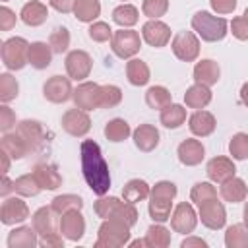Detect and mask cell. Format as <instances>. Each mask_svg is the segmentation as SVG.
<instances>
[{
    "label": "cell",
    "instance_id": "6da1fadb",
    "mask_svg": "<svg viewBox=\"0 0 248 248\" xmlns=\"http://www.w3.org/2000/svg\"><path fill=\"white\" fill-rule=\"evenodd\" d=\"M79 155H81V172L87 186L93 190V194L105 196L110 188V172L99 143L93 140H83L79 145Z\"/></svg>",
    "mask_w": 248,
    "mask_h": 248
},
{
    "label": "cell",
    "instance_id": "7a4b0ae2",
    "mask_svg": "<svg viewBox=\"0 0 248 248\" xmlns=\"http://www.w3.org/2000/svg\"><path fill=\"white\" fill-rule=\"evenodd\" d=\"M176 184L170 180H161L151 188L149 194V217L155 223H165L170 219V209H172V200L176 196Z\"/></svg>",
    "mask_w": 248,
    "mask_h": 248
},
{
    "label": "cell",
    "instance_id": "3957f363",
    "mask_svg": "<svg viewBox=\"0 0 248 248\" xmlns=\"http://www.w3.org/2000/svg\"><path fill=\"white\" fill-rule=\"evenodd\" d=\"M227 19L223 17H217L209 12H196L194 17H192V29L207 43H217L221 39H225L227 35Z\"/></svg>",
    "mask_w": 248,
    "mask_h": 248
},
{
    "label": "cell",
    "instance_id": "277c9868",
    "mask_svg": "<svg viewBox=\"0 0 248 248\" xmlns=\"http://www.w3.org/2000/svg\"><path fill=\"white\" fill-rule=\"evenodd\" d=\"M130 229L120 219H105L97 232V248H120L130 242Z\"/></svg>",
    "mask_w": 248,
    "mask_h": 248
},
{
    "label": "cell",
    "instance_id": "5b68a950",
    "mask_svg": "<svg viewBox=\"0 0 248 248\" xmlns=\"http://www.w3.org/2000/svg\"><path fill=\"white\" fill-rule=\"evenodd\" d=\"M0 54H2V64L8 70H21L25 64H29V58H27V54H29V43L23 37L6 39L2 43Z\"/></svg>",
    "mask_w": 248,
    "mask_h": 248
},
{
    "label": "cell",
    "instance_id": "8992f818",
    "mask_svg": "<svg viewBox=\"0 0 248 248\" xmlns=\"http://www.w3.org/2000/svg\"><path fill=\"white\" fill-rule=\"evenodd\" d=\"M110 48L118 58H132L141 48L140 33L134 29H128V27L114 31V35L110 39Z\"/></svg>",
    "mask_w": 248,
    "mask_h": 248
},
{
    "label": "cell",
    "instance_id": "52a82bcc",
    "mask_svg": "<svg viewBox=\"0 0 248 248\" xmlns=\"http://www.w3.org/2000/svg\"><path fill=\"white\" fill-rule=\"evenodd\" d=\"M170 48L178 60L194 62L200 54V41L192 31H178L170 41Z\"/></svg>",
    "mask_w": 248,
    "mask_h": 248
},
{
    "label": "cell",
    "instance_id": "ba28073f",
    "mask_svg": "<svg viewBox=\"0 0 248 248\" xmlns=\"http://www.w3.org/2000/svg\"><path fill=\"white\" fill-rule=\"evenodd\" d=\"M58 213L52 209V205H43L39 207L33 217H31V223H33V229L37 231L39 238H45V236H52V234H60V219L56 217Z\"/></svg>",
    "mask_w": 248,
    "mask_h": 248
},
{
    "label": "cell",
    "instance_id": "9c48e42d",
    "mask_svg": "<svg viewBox=\"0 0 248 248\" xmlns=\"http://www.w3.org/2000/svg\"><path fill=\"white\" fill-rule=\"evenodd\" d=\"M16 132L25 141L29 153H37L45 145V128L39 120H29V118L21 120V122H17Z\"/></svg>",
    "mask_w": 248,
    "mask_h": 248
},
{
    "label": "cell",
    "instance_id": "30bf717a",
    "mask_svg": "<svg viewBox=\"0 0 248 248\" xmlns=\"http://www.w3.org/2000/svg\"><path fill=\"white\" fill-rule=\"evenodd\" d=\"M198 217L202 219V225H205V227L211 229V231H219V229H223L225 223H227L225 205H223L217 198L200 203V213H198Z\"/></svg>",
    "mask_w": 248,
    "mask_h": 248
},
{
    "label": "cell",
    "instance_id": "8fae6325",
    "mask_svg": "<svg viewBox=\"0 0 248 248\" xmlns=\"http://www.w3.org/2000/svg\"><path fill=\"white\" fill-rule=\"evenodd\" d=\"M74 103L81 110H95L101 107V85L95 81H83L74 89Z\"/></svg>",
    "mask_w": 248,
    "mask_h": 248
},
{
    "label": "cell",
    "instance_id": "7c38bea8",
    "mask_svg": "<svg viewBox=\"0 0 248 248\" xmlns=\"http://www.w3.org/2000/svg\"><path fill=\"white\" fill-rule=\"evenodd\" d=\"M62 128L66 134H70L74 138H83L91 130V118L87 116V110H81L76 107V108H70L64 112Z\"/></svg>",
    "mask_w": 248,
    "mask_h": 248
},
{
    "label": "cell",
    "instance_id": "4fadbf2b",
    "mask_svg": "<svg viewBox=\"0 0 248 248\" xmlns=\"http://www.w3.org/2000/svg\"><path fill=\"white\" fill-rule=\"evenodd\" d=\"M43 95L50 103H66L70 97H74V89L70 83V78L64 76H52L43 85Z\"/></svg>",
    "mask_w": 248,
    "mask_h": 248
},
{
    "label": "cell",
    "instance_id": "5bb4252c",
    "mask_svg": "<svg viewBox=\"0 0 248 248\" xmlns=\"http://www.w3.org/2000/svg\"><path fill=\"white\" fill-rule=\"evenodd\" d=\"M198 225V215L192 207V203H178L170 215V227L174 232H180V234H190Z\"/></svg>",
    "mask_w": 248,
    "mask_h": 248
},
{
    "label": "cell",
    "instance_id": "9a60e30c",
    "mask_svg": "<svg viewBox=\"0 0 248 248\" xmlns=\"http://www.w3.org/2000/svg\"><path fill=\"white\" fill-rule=\"evenodd\" d=\"M91 66H93L91 56L85 50H72L66 56V72H68L70 79L81 81V79L89 78Z\"/></svg>",
    "mask_w": 248,
    "mask_h": 248
},
{
    "label": "cell",
    "instance_id": "2e32d148",
    "mask_svg": "<svg viewBox=\"0 0 248 248\" xmlns=\"http://www.w3.org/2000/svg\"><path fill=\"white\" fill-rule=\"evenodd\" d=\"M60 232L64 238L78 242L85 232V219L79 209H70L60 217Z\"/></svg>",
    "mask_w": 248,
    "mask_h": 248
},
{
    "label": "cell",
    "instance_id": "e0dca14e",
    "mask_svg": "<svg viewBox=\"0 0 248 248\" xmlns=\"http://www.w3.org/2000/svg\"><path fill=\"white\" fill-rule=\"evenodd\" d=\"M141 37L149 46L161 48L170 41V27L159 19H149L141 25Z\"/></svg>",
    "mask_w": 248,
    "mask_h": 248
},
{
    "label": "cell",
    "instance_id": "ac0fdd59",
    "mask_svg": "<svg viewBox=\"0 0 248 248\" xmlns=\"http://www.w3.org/2000/svg\"><path fill=\"white\" fill-rule=\"evenodd\" d=\"M29 217V207L21 198H6L0 207V221L4 225H16L23 223Z\"/></svg>",
    "mask_w": 248,
    "mask_h": 248
},
{
    "label": "cell",
    "instance_id": "d6986e66",
    "mask_svg": "<svg viewBox=\"0 0 248 248\" xmlns=\"http://www.w3.org/2000/svg\"><path fill=\"white\" fill-rule=\"evenodd\" d=\"M205 172L211 182H225L236 174V167L229 157H213L205 165Z\"/></svg>",
    "mask_w": 248,
    "mask_h": 248
},
{
    "label": "cell",
    "instance_id": "ffe728a7",
    "mask_svg": "<svg viewBox=\"0 0 248 248\" xmlns=\"http://www.w3.org/2000/svg\"><path fill=\"white\" fill-rule=\"evenodd\" d=\"M176 155H178V161L186 167H196L203 161V155H205V149L202 145L200 140H184L178 149H176Z\"/></svg>",
    "mask_w": 248,
    "mask_h": 248
},
{
    "label": "cell",
    "instance_id": "44dd1931",
    "mask_svg": "<svg viewBox=\"0 0 248 248\" xmlns=\"http://www.w3.org/2000/svg\"><path fill=\"white\" fill-rule=\"evenodd\" d=\"M219 78H221V68L211 58H203V60H200L194 66V79H196V83H203V85L211 87V85H215L219 81Z\"/></svg>",
    "mask_w": 248,
    "mask_h": 248
},
{
    "label": "cell",
    "instance_id": "7402d4cb",
    "mask_svg": "<svg viewBox=\"0 0 248 248\" xmlns=\"http://www.w3.org/2000/svg\"><path fill=\"white\" fill-rule=\"evenodd\" d=\"M215 126H217L215 116H213L211 112H207V110H202V108H198V110L188 118V128H190V132H192L194 136H198V138H205V136L213 134Z\"/></svg>",
    "mask_w": 248,
    "mask_h": 248
},
{
    "label": "cell",
    "instance_id": "603a6c76",
    "mask_svg": "<svg viewBox=\"0 0 248 248\" xmlns=\"http://www.w3.org/2000/svg\"><path fill=\"white\" fill-rule=\"evenodd\" d=\"M33 174L43 190H56L62 186V174L56 170L54 165L48 163H39L33 167Z\"/></svg>",
    "mask_w": 248,
    "mask_h": 248
},
{
    "label": "cell",
    "instance_id": "cb8c5ba5",
    "mask_svg": "<svg viewBox=\"0 0 248 248\" xmlns=\"http://www.w3.org/2000/svg\"><path fill=\"white\" fill-rule=\"evenodd\" d=\"M134 143L140 151H153L159 145V130L153 124H140L134 130Z\"/></svg>",
    "mask_w": 248,
    "mask_h": 248
},
{
    "label": "cell",
    "instance_id": "d4e9b609",
    "mask_svg": "<svg viewBox=\"0 0 248 248\" xmlns=\"http://www.w3.org/2000/svg\"><path fill=\"white\" fill-rule=\"evenodd\" d=\"M19 17L25 25L29 27H37V25H43L48 17V8L43 4V2H37V0H31L27 4H23L21 12H19Z\"/></svg>",
    "mask_w": 248,
    "mask_h": 248
},
{
    "label": "cell",
    "instance_id": "484cf974",
    "mask_svg": "<svg viewBox=\"0 0 248 248\" xmlns=\"http://www.w3.org/2000/svg\"><path fill=\"white\" fill-rule=\"evenodd\" d=\"M37 231L33 227H16L8 234V246L10 248H35L39 244Z\"/></svg>",
    "mask_w": 248,
    "mask_h": 248
},
{
    "label": "cell",
    "instance_id": "4316f807",
    "mask_svg": "<svg viewBox=\"0 0 248 248\" xmlns=\"http://www.w3.org/2000/svg\"><path fill=\"white\" fill-rule=\"evenodd\" d=\"M52 48H50V45H46V43H43V41H35V43H31L29 45V54H27V58H29V64L35 68V70H45V68H48L50 66V62H52Z\"/></svg>",
    "mask_w": 248,
    "mask_h": 248
},
{
    "label": "cell",
    "instance_id": "83f0119b",
    "mask_svg": "<svg viewBox=\"0 0 248 248\" xmlns=\"http://www.w3.org/2000/svg\"><path fill=\"white\" fill-rule=\"evenodd\" d=\"M246 194H248V186L242 178L238 176H232L225 182H221V198L225 202H231V203H240L246 200Z\"/></svg>",
    "mask_w": 248,
    "mask_h": 248
},
{
    "label": "cell",
    "instance_id": "f1b7e54d",
    "mask_svg": "<svg viewBox=\"0 0 248 248\" xmlns=\"http://www.w3.org/2000/svg\"><path fill=\"white\" fill-rule=\"evenodd\" d=\"M151 194V188L145 180H140V178H132L128 180L124 186H122V198L124 202H130V203H138V202H143L147 200Z\"/></svg>",
    "mask_w": 248,
    "mask_h": 248
},
{
    "label": "cell",
    "instance_id": "f546056e",
    "mask_svg": "<svg viewBox=\"0 0 248 248\" xmlns=\"http://www.w3.org/2000/svg\"><path fill=\"white\" fill-rule=\"evenodd\" d=\"M184 103L190 108H203L211 103V89L203 83H194L184 93Z\"/></svg>",
    "mask_w": 248,
    "mask_h": 248
},
{
    "label": "cell",
    "instance_id": "4dcf8cb0",
    "mask_svg": "<svg viewBox=\"0 0 248 248\" xmlns=\"http://www.w3.org/2000/svg\"><path fill=\"white\" fill-rule=\"evenodd\" d=\"M149 76H151L149 74V66L143 60H140V58L128 60V64H126V78H128V81L132 85H136V87L145 85L149 81Z\"/></svg>",
    "mask_w": 248,
    "mask_h": 248
},
{
    "label": "cell",
    "instance_id": "1f68e13d",
    "mask_svg": "<svg viewBox=\"0 0 248 248\" xmlns=\"http://www.w3.org/2000/svg\"><path fill=\"white\" fill-rule=\"evenodd\" d=\"M0 145H2V151H6L12 159H23L27 153H29V149H27V145H25V141L19 138V134L17 132H14V134H10V132H6L4 136H2V141H0Z\"/></svg>",
    "mask_w": 248,
    "mask_h": 248
},
{
    "label": "cell",
    "instance_id": "d6a6232c",
    "mask_svg": "<svg viewBox=\"0 0 248 248\" xmlns=\"http://www.w3.org/2000/svg\"><path fill=\"white\" fill-rule=\"evenodd\" d=\"M145 103H147V107L153 108V110H163V108H167V107L172 103V97H170V91H169L167 87H163V85H153V87H149L147 93H145Z\"/></svg>",
    "mask_w": 248,
    "mask_h": 248
},
{
    "label": "cell",
    "instance_id": "836d02e7",
    "mask_svg": "<svg viewBox=\"0 0 248 248\" xmlns=\"http://www.w3.org/2000/svg\"><path fill=\"white\" fill-rule=\"evenodd\" d=\"M159 120H161V124H163L165 128L174 130V128H178V126L184 124V120H186V108H184L182 105H174V103H170L167 108L161 110Z\"/></svg>",
    "mask_w": 248,
    "mask_h": 248
},
{
    "label": "cell",
    "instance_id": "e575fe53",
    "mask_svg": "<svg viewBox=\"0 0 248 248\" xmlns=\"http://www.w3.org/2000/svg\"><path fill=\"white\" fill-rule=\"evenodd\" d=\"M74 16L79 21L89 23L101 16V2L99 0H78L74 6Z\"/></svg>",
    "mask_w": 248,
    "mask_h": 248
},
{
    "label": "cell",
    "instance_id": "d590c367",
    "mask_svg": "<svg viewBox=\"0 0 248 248\" xmlns=\"http://www.w3.org/2000/svg\"><path fill=\"white\" fill-rule=\"evenodd\" d=\"M130 134H132L130 124H128L124 118H112V120H108L107 126H105V138H107L108 141H114V143L124 141Z\"/></svg>",
    "mask_w": 248,
    "mask_h": 248
},
{
    "label": "cell",
    "instance_id": "8d00e7d4",
    "mask_svg": "<svg viewBox=\"0 0 248 248\" xmlns=\"http://www.w3.org/2000/svg\"><path fill=\"white\" fill-rule=\"evenodd\" d=\"M145 244L149 248H167L170 244V231L163 225H151L145 232Z\"/></svg>",
    "mask_w": 248,
    "mask_h": 248
},
{
    "label": "cell",
    "instance_id": "74e56055",
    "mask_svg": "<svg viewBox=\"0 0 248 248\" xmlns=\"http://www.w3.org/2000/svg\"><path fill=\"white\" fill-rule=\"evenodd\" d=\"M138 8L132 4H120L112 10V21L120 27H132L138 23Z\"/></svg>",
    "mask_w": 248,
    "mask_h": 248
},
{
    "label": "cell",
    "instance_id": "f35d334b",
    "mask_svg": "<svg viewBox=\"0 0 248 248\" xmlns=\"http://www.w3.org/2000/svg\"><path fill=\"white\" fill-rule=\"evenodd\" d=\"M41 190H43V188L39 186V182H37V178H35L33 172H31V174H21V176H17V178L14 180V192L19 194V196L33 198V196H37Z\"/></svg>",
    "mask_w": 248,
    "mask_h": 248
},
{
    "label": "cell",
    "instance_id": "ab89813d",
    "mask_svg": "<svg viewBox=\"0 0 248 248\" xmlns=\"http://www.w3.org/2000/svg\"><path fill=\"white\" fill-rule=\"evenodd\" d=\"M227 248H248V229L244 225H231L225 232Z\"/></svg>",
    "mask_w": 248,
    "mask_h": 248
},
{
    "label": "cell",
    "instance_id": "60d3db41",
    "mask_svg": "<svg viewBox=\"0 0 248 248\" xmlns=\"http://www.w3.org/2000/svg\"><path fill=\"white\" fill-rule=\"evenodd\" d=\"M120 200L118 198H114V196H99V200L95 202V205H93V209H95V213L101 217V219H112L114 215H116V211H118V207H120Z\"/></svg>",
    "mask_w": 248,
    "mask_h": 248
},
{
    "label": "cell",
    "instance_id": "b9f144b4",
    "mask_svg": "<svg viewBox=\"0 0 248 248\" xmlns=\"http://www.w3.org/2000/svg\"><path fill=\"white\" fill-rule=\"evenodd\" d=\"M50 205L58 215H62V213H66L70 209H81L83 207V200L79 196H76V194H62V196H56L50 202Z\"/></svg>",
    "mask_w": 248,
    "mask_h": 248
},
{
    "label": "cell",
    "instance_id": "7bdbcfd3",
    "mask_svg": "<svg viewBox=\"0 0 248 248\" xmlns=\"http://www.w3.org/2000/svg\"><path fill=\"white\" fill-rule=\"evenodd\" d=\"M17 93H19L17 79L12 74H0V101L10 103L17 97Z\"/></svg>",
    "mask_w": 248,
    "mask_h": 248
},
{
    "label": "cell",
    "instance_id": "ee69618b",
    "mask_svg": "<svg viewBox=\"0 0 248 248\" xmlns=\"http://www.w3.org/2000/svg\"><path fill=\"white\" fill-rule=\"evenodd\" d=\"M48 45H50V48H52L54 54L66 52L68 46H70V31H68L66 27H56V29H52V33H50V37H48Z\"/></svg>",
    "mask_w": 248,
    "mask_h": 248
},
{
    "label": "cell",
    "instance_id": "f6af8a7d",
    "mask_svg": "<svg viewBox=\"0 0 248 248\" xmlns=\"http://www.w3.org/2000/svg\"><path fill=\"white\" fill-rule=\"evenodd\" d=\"M213 198H217V190L211 182H196L190 190V200L198 205L207 200H213Z\"/></svg>",
    "mask_w": 248,
    "mask_h": 248
},
{
    "label": "cell",
    "instance_id": "bcb514c9",
    "mask_svg": "<svg viewBox=\"0 0 248 248\" xmlns=\"http://www.w3.org/2000/svg\"><path fill=\"white\" fill-rule=\"evenodd\" d=\"M229 153L232 155V159H238V161L248 159V134L244 132L234 134L229 141Z\"/></svg>",
    "mask_w": 248,
    "mask_h": 248
},
{
    "label": "cell",
    "instance_id": "7dc6e473",
    "mask_svg": "<svg viewBox=\"0 0 248 248\" xmlns=\"http://www.w3.org/2000/svg\"><path fill=\"white\" fill-rule=\"evenodd\" d=\"M122 101V89L112 85V83H107V85H101V108H112L116 105H120Z\"/></svg>",
    "mask_w": 248,
    "mask_h": 248
},
{
    "label": "cell",
    "instance_id": "c3c4849f",
    "mask_svg": "<svg viewBox=\"0 0 248 248\" xmlns=\"http://www.w3.org/2000/svg\"><path fill=\"white\" fill-rule=\"evenodd\" d=\"M167 10H169V0H143L141 4V12L149 19H159L161 16L167 14Z\"/></svg>",
    "mask_w": 248,
    "mask_h": 248
},
{
    "label": "cell",
    "instance_id": "681fc988",
    "mask_svg": "<svg viewBox=\"0 0 248 248\" xmlns=\"http://www.w3.org/2000/svg\"><path fill=\"white\" fill-rule=\"evenodd\" d=\"M87 33H89V39L95 41V43H105V41L112 39V35H114L112 29H110V25L105 23V21H95V23H91V27L87 29Z\"/></svg>",
    "mask_w": 248,
    "mask_h": 248
},
{
    "label": "cell",
    "instance_id": "f907efd6",
    "mask_svg": "<svg viewBox=\"0 0 248 248\" xmlns=\"http://www.w3.org/2000/svg\"><path fill=\"white\" fill-rule=\"evenodd\" d=\"M112 219H120V221H124L128 227H134V225L138 223V209L134 207V203L122 202L120 207H118V211H116V215H114Z\"/></svg>",
    "mask_w": 248,
    "mask_h": 248
},
{
    "label": "cell",
    "instance_id": "816d5d0a",
    "mask_svg": "<svg viewBox=\"0 0 248 248\" xmlns=\"http://www.w3.org/2000/svg\"><path fill=\"white\" fill-rule=\"evenodd\" d=\"M16 126V112L4 103L2 107H0V130L6 134V132H10V128H14Z\"/></svg>",
    "mask_w": 248,
    "mask_h": 248
},
{
    "label": "cell",
    "instance_id": "f5cc1de1",
    "mask_svg": "<svg viewBox=\"0 0 248 248\" xmlns=\"http://www.w3.org/2000/svg\"><path fill=\"white\" fill-rule=\"evenodd\" d=\"M231 31L238 41H248V21L242 16L231 21Z\"/></svg>",
    "mask_w": 248,
    "mask_h": 248
},
{
    "label": "cell",
    "instance_id": "db71d44e",
    "mask_svg": "<svg viewBox=\"0 0 248 248\" xmlns=\"http://www.w3.org/2000/svg\"><path fill=\"white\" fill-rule=\"evenodd\" d=\"M14 25H16V14L8 6H2L0 8V29L2 31H10Z\"/></svg>",
    "mask_w": 248,
    "mask_h": 248
},
{
    "label": "cell",
    "instance_id": "11a10c76",
    "mask_svg": "<svg viewBox=\"0 0 248 248\" xmlns=\"http://www.w3.org/2000/svg\"><path fill=\"white\" fill-rule=\"evenodd\" d=\"M209 4L217 14H232L236 8V0H209Z\"/></svg>",
    "mask_w": 248,
    "mask_h": 248
},
{
    "label": "cell",
    "instance_id": "9f6ffc18",
    "mask_svg": "<svg viewBox=\"0 0 248 248\" xmlns=\"http://www.w3.org/2000/svg\"><path fill=\"white\" fill-rule=\"evenodd\" d=\"M48 2H50V6H52L56 12H60V14H70V12H74V6H76L78 0H48Z\"/></svg>",
    "mask_w": 248,
    "mask_h": 248
},
{
    "label": "cell",
    "instance_id": "6f0895ef",
    "mask_svg": "<svg viewBox=\"0 0 248 248\" xmlns=\"http://www.w3.org/2000/svg\"><path fill=\"white\" fill-rule=\"evenodd\" d=\"M39 244L45 248H64V238L62 234H52V236L39 238Z\"/></svg>",
    "mask_w": 248,
    "mask_h": 248
},
{
    "label": "cell",
    "instance_id": "680465c9",
    "mask_svg": "<svg viewBox=\"0 0 248 248\" xmlns=\"http://www.w3.org/2000/svg\"><path fill=\"white\" fill-rule=\"evenodd\" d=\"M182 248H192V246H198V248H205L207 246V242L203 240V238H198V236H188V238H184L182 240V244H180Z\"/></svg>",
    "mask_w": 248,
    "mask_h": 248
},
{
    "label": "cell",
    "instance_id": "91938a15",
    "mask_svg": "<svg viewBox=\"0 0 248 248\" xmlns=\"http://www.w3.org/2000/svg\"><path fill=\"white\" fill-rule=\"evenodd\" d=\"M12 190H14V180H10V178L4 174V178H2V188H0V194H2V196H8Z\"/></svg>",
    "mask_w": 248,
    "mask_h": 248
},
{
    "label": "cell",
    "instance_id": "94428289",
    "mask_svg": "<svg viewBox=\"0 0 248 248\" xmlns=\"http://www.w3.org/2000/svg\"><path fill=\"white\" fill-rule=\"evenodd\" d=\"M0 157H2V172L6 174V172L10 170V159H12V157H10L6 151H2V155H0Z\"/></svg>",
    "mask_w": 248,
    "mask_h": 248
},
{
    "label": "cell",
    "instance_id": "6125c7cd",
    "mask_svg": "<svg viewBox=\"0 0 248 248\" xmlns=\"http://www.w3.org/2000/svg\"><path fill=\"white\" fill-rule=\"evenodd\" d=\"M240 101L244 107H248V81L242 83V87H240Z\"/></svg>",
    "mask_w": 248,
    "mask_h": 248
},
{
    "label": "cell",
    "instance_id": "be15d7a7",
    "mask_svg": "<svg viewBox=\"0 0 248 248\" xmlns=\"http://www.w3.org/2000/svg\"><path fill=\"white\" fill-rule=\"evenodd\" d=\"M242 221H244V227L248 229V202L244 203V209H242Z\"/></svg>",
    "mask_w": 248,
    "mask_h": 248
},
{
    "label": "cell",
    "instance_id": "e7e4bbea",
    "mask_svg": "<svg viewBox=\"0 0 248 248\" xmlns=\"http://www.w3.org/2000/svg\"><path fill=\"white\" fill-rule=\"evenodd\" d=\"M128 244H130V246H134V248H136V246H147V244H145V238H143V240H141V238H138V240H132V242H128Z\"/></svg>",
    "mask_w": 248,
    "mask_h": 248
},
{
    "label": "cell",
    "instance_id": "03108f58",
    "mask_svg": "<svg viewBox=\"0 0 248 248\" xmlns=\"http://www.w3.org/2000/svg\"><path fill=\"white\" fill-rule=\"evenodd\" d=\"M242 17H244V19H246V21H248V8H246V10H244V16H242Z\"/></svg>",
    "mask_w": 248,
    "mask_h": 248
},
{
    "label": "cell",
    "instance_id": "003e7915",
    "mask_svg": "<svg viewBox=\"0 0 248 248\" xmlns=\"http://www.w3.org/2000/svg\"><path fill=\"white\" fill-rule=\"evenodd\" d=\"M2 2H8V0H2Z\"/></svg>",
    "mask_w": 248,
    "mask_h": 248
}]
</instances>
